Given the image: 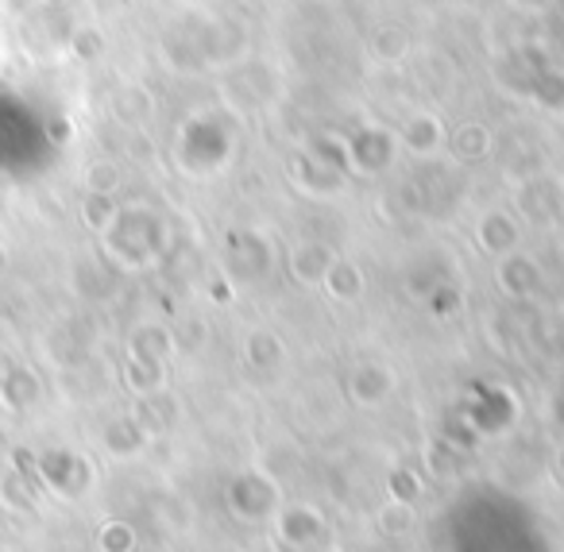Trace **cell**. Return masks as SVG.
Segmentation results:
<instances>
[{
    "label": "cell",
    "instance_id": "cell-1",
    "mask_svg": "<svg viewBox=\"0 0 564 552\" xmlns=\"http://www.w3.org/2000/svg\"><path fill=\"white\" fill-rule=\"evenodd\" d=\"M0 271H4V248H0Z\"/></svg>",
    "mask_w": 564,
    "mask_h": 552
}]
</instances>
